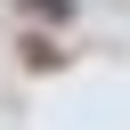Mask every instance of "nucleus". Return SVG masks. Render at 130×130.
Returning a JSON list of instances; mask_svg holds the SVG:
<instances>
[{
  "instance_id": "1",
  "label": "nucleus",
  "mask_w": 130,
  "mask_h": 130,
  "mask_svg": "<svg viewBox=\"0 0 130 130\" xmlns=\"http://www.w3.org/2000/svg\"><path fill=\"white\" fill-rule=\"evenodd\" d=\"M24 8H32V16H49V24H57V16H73V0H24Z\"/></svg>"
}]
</instances>
